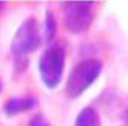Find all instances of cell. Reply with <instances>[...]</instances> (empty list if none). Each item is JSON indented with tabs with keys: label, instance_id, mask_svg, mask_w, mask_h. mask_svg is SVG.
Returning <instances> with one entry per match:
<instances>
[{
	"label": "cell",
	"instance_id": "obj_1",
	"mask_svg": "<svg viewBox=\"0 0 128 126\" xmlns=\"http://www.w3.org/2000/svg\"><path fill=\"white\" fill-rule=\"evenodd\" d=\"M102 63L97 59H84L74 66L66 81V91L69 98H78L96 82L101 74Z\"/></svg>",
	"mask_w": 128,
	"mask_h": 126
},
{
	"label": "cell",
	"instance_id": "obj_2",
	"mask_svg": "<svg viewBox=\"0 0 128 126\" xmlns=\"http://www.w3.org/2000/svg\"><path fill=\"white\" fill-rule=\"evenodd\" d=\"M40 79L50 90L61 83L65 69V50L60 44H53L43 51L38 63Z\"/></svg>",
	"mask_w": 128,
	"mask_h": 126
},
{
	"label": "cell",
	"instance_id": "obj_3",
	"mask_svg": "<svg viewBox=\"0 0 128 126\" xmlns=\"http://www.w3.org/2000/svg\"><path fill=\"white\" fill-rule=\"evenodd\" d=\"M93 1H65L62 3L65 28L72 34H84L90 28L94 11Z\"/></svg>",
	"mask_w": 128,
	"mask_h": 126
},
{
	"label": "cell",
	"instance_id": "obj_4",
	"mask_svg": "<svg viewBox=\"0 0 128 126\" xmlns=\"http://www.w3.org/2000/svg\"><path fill=\"white\" fill-rule=\"evenodd\" d=\"M42 38L38 28V23L35 19L30 18L22 23L18 28L11 43V52L16 59H24L26 55L34 52L39 47Z\"/></svg>",
	"mask_w": 128,
	"mask_h": 126
},
{
	"label": "cell",
	"instance_id": "obj_5",
	"mask_svg": "<svg viewBox=\"0 0 128 126\" xmlns=\"http://www.w3.org/2000/svg\"><path fill=\"white\" fill-rule=\"evenodd\" d=\"M36 105V99L34 97H23V98H11L4 103V111L8 115H15L23 111L31 110Z\"/></svg>",
	"mask_w": 128,
	"mask_h": 126
},
{
	"label": "cell",
	"instance_id": "obj_6",
	"mask_svg": "<svg viewBox=\"0 0 128 126\" xmlns=\"http://www.w3.org/2000/svg\"><path fill=\"white\" fill-rule=\"evenodd\" d=\"M74 126H101L100 115L93 107H84L76 118Z\"/></svg>",
	"mask_w": 128,
	"mask_h": 126
},
{
	"label": "cell",
	"instance_id": "obj_7",
	"mask_svg": "<svg viewBox=\"0 0 128 126\" xmlns=\"http://www.w3.org/2000/svg\"><path fill=\"white\" fill-rule=\"evenodd\" d=\"M55 32H57V22H55L53 13L47 11L46 19H44V38H46L47 43H50L53 40V38L55 36Z\"/></svg>",
	"mask_w": 128,
	"mask_h": 126
},
{
	"label": "cell",
	"instance_id": "obj_8",
	"mask_svg": "<svg viewBox=\"0 0 128 126\" xmlns=\"http://www.w3.org/2000/svg\"><path fill=\"white\" fill-rule=\"evenodd\" d=\"M28 126H51L43 114H35L28 122Z\"/></svg>",
	"mask_w": 128,
	"mask_h": 126
},
{
	"label": "cell",
	"instance_id": "obj_9",
	"mask_svg": "<svg viewBox=\"0 0 128 126\" xmlns=\"http://www.w3.org/2000/svg\"><path fill=\"white\" fill-rule=\"evenodd\" d=\"M120 117H122V120L126 122V124H128V107L126 109V110L123 111L122 113V115H120Z\"/></svg>",
	"mask_w": 128,
	"mask_h": 126
},
{
	"label": "cell",
	"instance_id": "obj_10",
	"mask_svg": "<svg viewBox=\"0 0 128 126\" xmlns=\"http://www.w3.org/2000/svg\"><path fill=\"white\" fill-rule=\"evenodd\" d=\"M4 4H6L4 1H0V11H2V8H4Z\"/></svg>",
	"mask_w": 128,
	"mask_h": 126
},
{
	"label": "cell",
	"instance_id": "obj_11",
	"mask_svg": "<svg viewBox=\"0 0 128 126\" xmlns=\"http://www.w3.org/2000/svg\"><path fill=\"white\" fill-rule=\"evenodd\" d=\"M0 91H2V82H0Z\"/></svg>",
	"mask_w": 128,
	"mask_h": 126
}]
</instances>
